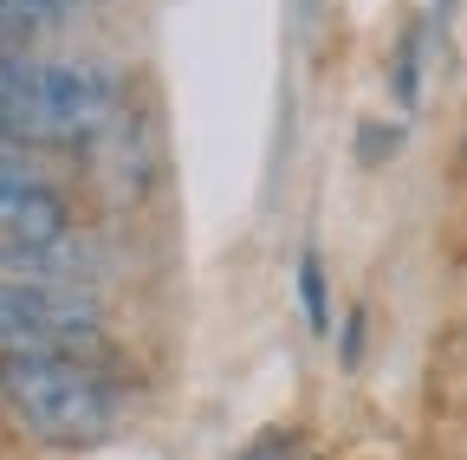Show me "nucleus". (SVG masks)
I'll return each mask as SVG.
<instances>
[{"label": "nucleus", "instance_id": "f257e3e1", "mask_svg": "<svg viewBox=\"0 0 467 460\" xmlns=\"http://www.w3.org/2000/svg\"><path fill=\"white\" fill-rule=\"evenodd\" d=\"M117 78L78 59H0V143L72 149L117 124Z\"/></svg>", "mask_w": 467, "mask_h": 460}, {"label": "nucleus", "instance_id": "f03ea898", "mask_svg": "<svg viewBox=\"0 0 467 460\" xmlns=\"http://www.w3.org/2000/svg\"><path fill=\"white\" fill-rule=\"evenodd\" d=\"M0 402L46 447H91L117 428V383L91 357L58 351H0Z\"/></svg>", "mask_w": 467, "mask_h": 460}, {"label": "nucleus", "instance_id": "7ed1b4c3", "mask_svg": "<svg viewBox=\"0 0 467 460\" xmlns=\"http://www.w3.org/2000/svg\"><path fill=\"white\" fill-rule=\"evenodd\" d=\"M0 343L7 351L91 357L104 343V318L91 299L58 292V285H0Z\"/></svg>", "mask_w": 467, "mask_h": 460}, {"label": "nucleus", "instance_id": "20e7f679", "mask_svg": "<svg viewBox=\"0 0 467 460\" xmlns=\"http://www.w3.org/2000/svg\"><path fill=\"white\" fill-rule=\"evenodd\" d=\"M66 195L20 156H0V260H39L66 240Z\"/></svg>", "mask_w": 467, "mask_h": 460}, {"label": "nucleus", "instance_id": "39448f33", "mask_svg": "<svg viewBox=\"0 0 467 460\" xmlns=\"http://www.w3.org/2000/svg\"><path fill=\"white\" fill-rule=\"evenodd\" d=\"M78 7H85V0H0V52H7V46H26V39H39L46 26L72 20Z\"/></svg>", "mask_w": 467, "mask_h": 460}, {"label": "nucleus", "instance_id": "423d86ee", "mask_svg": "<svg viewBox=\"0 0 467 460\" xmlns=\"http://www.w3.org/2000/svg\"><path fill=\"white\" fill-rule=\"evenodd\" d=\"M299 292H306V318H312V331H325L331 305H325V266H318V253L299 260Z\"/></svg>", "mask_w": 467, "mask_h": 460}, {"label": "nucleus", "instance_id": "0eeeda50", "mask_svg": "<svg viewBox=\"0 0 467 460\" xmlns=\"http://www.w3.org/2000/svg\"><path fill=\"white\" fill-rule=\"evenodd\" d=\"M241 460H292V434H266L260 447H247Z\"/></svg>", "mask_w": 467, "mask_h": 460}]
</instances>
